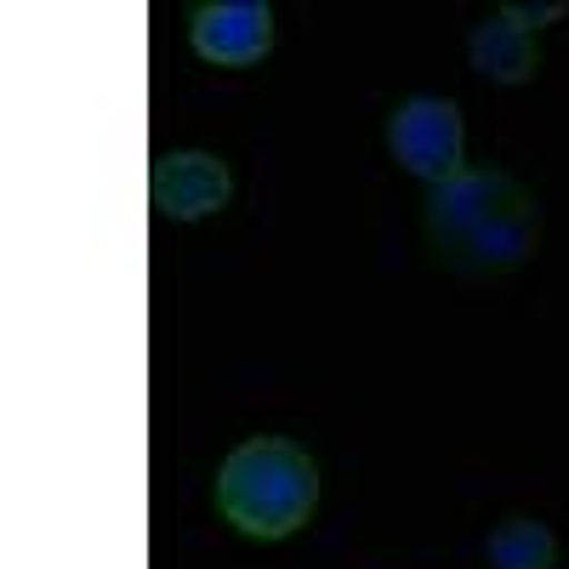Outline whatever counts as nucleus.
Listing matches in <instances>:
<instances>
[{
    "instance_id": "1",
    "label": "nucleus",
    "mask_w": 569,
    "mask_h": 569,
    "mask_svg": "<svg viewBox=\"0 0 569 569\" xmlns=\"http://www.w3.org/2000/svg\"><path fill=\"white\" fill-rule=\"evenodd\" d=\"M427 233L456 268H512L536 251L541 211L501 171H461L433 188Z\"/></svg>"
},
{
    "instance_id": "2",
    "label": "nucleus",
    "mask_w": 569,
    "mask_h": 569,
    "mask_svg": "<svg viewBox=\"0 0 569 569\" xmlns=\"http://www.w3.org/2000/svg\"><path fill=\"white\" fill-rule=\"evenodd\" d=\"M313 501H319V472H313L308 450H297L291 439H251L217 472L222 518L233 530L262 536V541L302 530Z\"/></svg>"
},
{
    "instance_id": "3",
    "label": "nucleus",
    "mask_w": 569,
    "mask_h": 569,
    "mask_svg": "<svg viewBox=\"0 0 569 569\" xmlns=\"http://www.w3.org/2000/svg\"><path fill=\"white\" fill-rule=\"evenodd\" d=\"M461 137L467 131H461L456 103H445V98H410V103H399V114L388 126V149H393V160L410 177L445 188L450 177H461Z\"/></svg>"
},
{
    "instance_id": "4",
    "label": "nucleus",
    "mask_w": 569,
    "mask_h": 569,
    "mask_svg": "<svg viewBox=\"0 0 569 569\" xmlns=\"http://www.w3.org/2000/svg\"><path fill=\"white\" fill-rule=\"evenodd\" d=\"M188 40L194 52L217 69H246L262 63L273 46V12L262 0H217V7H200L194 23H188Z\"/></svg>"
},
{
    "instance_id": "5",
    "label": "nucleus",
    "mask_w": 569,
    "mask_h": 569,
    "mask_svg": "<svg viewBox=\"0 0 569 569\" xmlns=\"http://www.w3.org/2000/svg\"><path fill=\"white\" fill-rule=\"evenodd\" d=\"M154 211L171 217V222H200L211 211L228 206V166L217 154H194V149H182V154H160L154 160Z\"/></svg>"
},
{
    "instance_id": "6",
    "label": "nucleus",
    "mask_w": 569,
    "mask_h": 569,
    "mask_svg": "<svg viewBox=\"0 0 569 569\" xmlns=\"http://www.w3.org/2000/svg\"><path fill=\"white\" fill-rule=\"evenodd\" d=\"M467 58H472V69H479L485 80H496V86H525L536 74V63H541L536 34L525 23H512L507 12H496V18H485L479 29H472Z\"/></svg>"
},
{
    "instance_id": "7",
    "label": "nucleus",
    "mask_w": 569,
    "mask_h": 569,
    "mask_svg": "<svg viewBox=\"0 0 569 569\" xmlns=\"http://www.w3.org/2000/svg\"><path fill=\"white\" fill-rule=\"evenodd\" d=\"M558 558V541L547 525L536 518H507V525L490 536V563L496 569H552Z\"/></svg>"
},
{
    "instance_id": "8",
    "label": "nucleus",
    "mask_w": 569,
    "mask_h": 569,
    "mask_svg": "<svg viewBox=\"0 0 569 569\" xmlns=\"http://www.w3.org/2000/svg\"><path fill=\"white\" fill-rule=\"evenodd\" d=\"M501 12H507L512 23H525V29H530V23H547V18H558V12H563V0H547V7H518V0H512V7H501Z\"/></svg>"
}]
</instances>
